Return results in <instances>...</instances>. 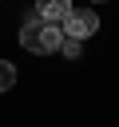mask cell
I'll use <instances>...</instances> for the list:
<instances>
[{"label": "cell", "mask_w": 119, "mask_h": 127, "mask_svg": "<svg viewBox=\"0 0 119 127\" xmlns=\"http://www.w3.org/2000/svg\"><path fill=\"white\" fill-rule=\"evenodd\" d=\"M20 44H24V52H32V56H52V52H60V44H63V28L36 16V20H28V24L20 28Z\"/></svg>", "instance_id": "cell-1"}, {"label": "cell", "mask_w": 119, "mask_h": 127, "mask_svg": "<svg viewBox=\"0 0 119 127\" xmlns=\"http://www.w3.org/2000/svg\"><path fill=\"white\" fill-rule=\"evenodd\" d=\"M60 28H63V36H71V40H87V36L99 32V16H95L91 8H71V12L60 20Z\"/></svg>", "instance_id": "cell-2"}, {"label": "cell", "mask_w": 119, "mask_h": 127, "mask_svg": "<svg viewBox=\"0 0 119 127\" xmlns=\"http://www.w3.org/2000/svg\"><path fill=\"white\" fill-rule=\"evenodd\" d=\"M67 12H71V0H36V16L48 24H60Z\"/></svg>", "instance_id": "cell-3"}, {"label": "cell", "mask_w": 119, "mask_h": 127, "mask_svg": "<svg viewBox=\"0 0 119 127\" xmlns=\"http://www.w3.org/2000/svg\"><path fill=\"white\" fill-rule=\"evenodd\" d=\"M16 83V64L12 60H0V91H8Z\"/></svg>", "instance_id": "cell-4"}, {"label": "cell", "mask_w": 119, "mask_h": 127, "mask_svg": "<svg viewBox=\"0 0 119 127\" xmlns=\"http://www.w3.org/2000/svg\"><path fill=\"white\" fill-rule=\"evenodd\" d=\"M60 52H63L67 60H75V56L83 52V40H71V36H63V44H60Z\"/></svg>", "instance_id": "cell-5"}, {"label": "cell", "mask_w": 119, "mask_h": 127, "mask_svg": "<svg viewBox=\"0 0 119 127\" xmlns=\"http://www.w3.org/2000/svg\"><path fill=\"white\" fill-rule=\"evenodd\" d=\"M91 4H107V0H91Z\"/></svg>", "instance_id": "cell-6"}]
</instances>
